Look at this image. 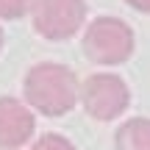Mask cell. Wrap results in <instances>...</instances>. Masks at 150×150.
Segmentation results:
<instances>
[{
	"label": "cell",
	"instance_id": "obj_5",
	"mask_svg": "<svg viewBox=\"0 0 150 150\" xmlns=\"http://www.w3.org/2000/svg\"><path fill=\"white\" fill-rule=\"evenodd\" d=\"M33 128H36V120L25 103L14 100V97H0V147L17 150L28 145Z\"/></svg>",
	"mask_w": 150,
	"mask_h": 150
},
{
	"label": "cell",
	"instance_id": "obj_3",
	"mask_svg": "<svg viewBox=\"0 0 150 150\" xmlns=\"http://www.w3.org/2000/svg\"><path fill=\"white\" fill-rule=\"evenodd\" d=\"M81 103H83L86 114H92L95 120H114L128 108L131 103V92L125 86V81L120 75L111 72H97L89 75L81 86Z\"/></svg>",
	"mask_w": 150,
	"mask_h": 150
},
{
	"label": "cell",
	"instance_id": "obj_4",
	"mask_svg": "<svg viewBox=\"0 0 150 150\" xmlns=\"http://www.w3.org/2000/svg\"><path fill=\"white\" fill-rule=\"evenodd\" d=\"M31 11H33V31L53 42L75 36L86 20L83 0H36Z\"/></svg>",
	"mask_w": 150,
	"mask_h": 150
},
{
	"label": "cell",
	"instance_id": "obj_6",
	"mask_svg": "<svg viewBox=\"0 0 150 150\" xmlns=\"http://www.w3.org/2000/svg\"><path fill=\"white\" fill-rule=\"evenodd\" d=\"M114 145L117 150H150V120L134 117L122 122L114 136Z\"/></svg>",
	"mask_w": 150,
	"mask_h": 150
},
{
	"label": "cell",
	"instance_id": "obj_2",
	"mask_svg": "<svg viewBox=\"0 0 150 150\" xmlns=\"http://www.w3.org/2000/svg\"><path fill=\"white\" fill-rule=\"evenodd\" d=\"M83 53L95 64L117 67L134 53V31L117 17H97L83 33Z\"/></svg>",
	"mask_w": 150,
	"mask_h": 150
},
{
	"label": "cell",
	"instance_id": "obj_1",
	"mask_svg": "<svg viewBox=\"0 0 150 150\" xmlns=\"http://www.w3.org/2000/svg\"><path fill=\"white\" fill-rule=\"evenodd\" d=\"M78 95H81L78 78L64 64L45 61V64L31 67L25 75V100L33 111L45 114V117H61V114L72 111Z\"/></svg>",
	"mask_w": 150,
	"mask_h": 150
},
{
	"label": "cell",
	"instance_id": "obj_7",
	"mask_svg": "<svg viewBox=\"0 0 150 150\" xmlns=\"http://www.w3.org/2000/svg\"><path fill=\"white\" fill-rule=\"evenodd\" d=\"M36 0H0V17L3 20H20L33 8Z\"/></svg>",
	"mask_w": 150,
	"mask_h": 150
},
{
	"label": "cell",
	"instance_id": "obj_8",
	"mask_svg": "<svg viewBox=\"0 0 150 150\" xmlns=\"http://www.w3.org/2000/svg\"><path fill=\"white\" fill-rule=\"evenodd\" d=\"M31 150H75V147H72V142H67L59 134H45L31 145Z\"/></svg>",
	"mask_w": 150,
	"mask_h": 150
},
{
	"label": "cell",
	"instance_id": "obj_10",
	"mask_svg": "<svg viewBox=\"0 0 150 150\" xmlns=\"http://www.w3.org/2000/svg\"><path fill=\"white\" fill-rule=\"evenodd\" d=\"M0 47H3V31H0Z\"/></svg>",
	"mask_w": 150,
	"mask_h": 150
},
{
	"label": "cell",
	"instance_id": "obj_9",
	"mask_svg": "<svg viewBox=\"0 0 150 150\" xmlns=\"http://www.w3.org/2000/svg\"><path fill=\"white\" fill-rule=\"evenodd\" d=\"M125 3H128L131 8H136V11H145V14H150V0H125Z\"/></svg>",
	"mask_w": 150,
	"mask_h": 150
}]
</instances>
